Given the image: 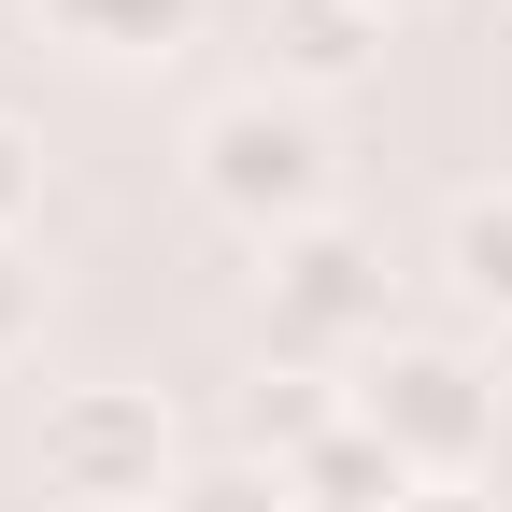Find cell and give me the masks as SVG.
Here are the masks:
<instances>
[{
    "instance_id": "obj_1",
    "label": "cell",
    "mask_w": 512,
    "mask_h": 512,
    "mask_svg": "<svg viewBox=\"0 0 512 512\" xmlns=\"http://www.w3.org/2000/svg\"><path fill=\"white\" fill-rule=\"evenodd\" d=\"M185 171H200V200L228 228H256V242H285V228L328 214V128H313V100H285V86L214 100L200 143H185Z\"/></svg>"
},
{
    "instance_id": "obj_14",
    "label": "cell",
    "mask_w": 512,
    "mask_h": 512,
    "mask_svg": "<svg viewBox=\"0 0 512 512\" xmlns=\"http://www.w3.org/2000/svg\"><path fill=\"white\" fill-rule=\"evenodd\" d=\"M356 15H384V29H399V15H427V0H356Z\"/></svg>"
},
{
    "instance_id": "obj_8",
    "label": "cell",
    "mask_w": 512,
    "mask_h": 512,
    "mask_svg": "<svg viewBox=\"0 0 512 512\" xmlns=\"http://www.w3.org/2000/svg\"><path fill=\"white\" fill-rule=\"evenodd\" d=\"M43 29L72 57H171L200 29V0H43Z\"/></svg>"
},
{
    "instance_id": "obj_2",
    "label": "cell",
    "mask_w": 512,
    "mask_h": 512,
    "mask_svg": "<svg viewBox=\"0 0 512 512\" xmlns=\"http://www.w3.org/2000/svg\"><path fill=\"white\" fill-rule=\"evenodd\" d=\"M356 427H370L413 484H456L484 441H498V384H484L456 342H384V356L356 370Z\"/></svg>"
},
{
    "instance_id": "obj_9",
    "label": "cell",
    "mask_w": 512,
    "mask_h": 512,
    "mask_svg": "<svg viewBox=\"0 0 512 512\" xmlns=\"http://www.w3.org/2000/svg\"><path fill=\"white\" fill-rule=\"evenodd\" d=\"M441 271H456V299L512 313V185H498V200H470L456 228H441Z\"/></svg>"
},
{
    "instance_id": "obj_3",
    "label": "cell",
    "mask_w": 512,
    "mask_h": 512,
    "mask_svg": "<svg viewBox=\"0 0 512 512\" xmlns=\"http://www.w3.org/2000/svg\"><path fill=\"white\" fill-rule=\"evenodd\" d=\"M43 484L72 512L171 498V413H157V384H57L43 399Z\"/></svg>"
},
{
    "instance_id": "obj_10",
    "label": "cell",
    "mask_w": 512,
    "mask_h": 512,
    "mask_svg": "<svg viewBox=\"0 0 512 512\" xmlns=\"http://www.w3.org/2000/svg\"><path fill=\"white\" fill-rule=\"evenodd\" d=\"M171 512H299V484H285L271 456H228V470H185Z\"/></svg>"
},
{
    "instance_id": "obj_6",
    "label": "cell",
    "mask_w": 512,
    "mask_h": 512,
    "mask_svg": "<svg viewBox=\"0 0 512 512\" xmlns=\"http://www.w3.org/2000/svg\"><path fill=\"white\" fill-rule=\"evenodd\" d=\"M342 413H356V384H328V370H299V356L242 384V441H256V456H271V470H299V456H313V441H328Z\"/></svg>"
},
{
    "instance_id": "obj_7",
    "label": "cell",
    "mask_w": 512,
    "mask_h": 512,
    "mask_svg": "<svg viewBox=\"0 0 512 512\" xmlns=\"http://www.w3.org/2000/svg\"><path fill=\"white\" fill-rule=\"evenodd\" d=\"M285 484H299V512H399V498H413V470L384 456V441H370L356 413H342L328 441H313V456H299Z\"/></svg>"
},
{
    "instance_id": "obj_5",
    "label": "cell",
    "mask_w": 512,
    "mask_h": 512,
    "mask_svg": "<svg viewBox=\"0 0 512 512\" xmlns=\"http://www.w3.org/2000/svg\"><path fill=\"white\" fill-rule=\"evenodd\" d=\"M256 43H271V86L313 100V86H356L370 57H384V15H356V0H271Z\"/></svg>"
},
{
    "instance_id": "obj_13",
    "label": "cell",
    "mask_w": 512,
    "mask_h": 512,
    "mask_svg": "<svg viewBox=\"0 0 512 512\" xmlns=\"http://www.w3.org/2000/svg\"><path fill=\"white\" fill-rule=\"evenodd\" d=\"M399 512H498V498H470V484H413Z\"/></svg>"
},
{
    "instance_id": "obj_12",
    "label": "cell",
    "mask_w": 512,
    "mask_h": 512,
    "mask_svg": "<svg viewBox=\"0 0 512 512\" xmlns=\"http://www.w3.org/2000/svg\"><path fill=\"white\" fill-rule=\"evenodd\" d=\"M29 328H43V271H29V256H15V242H0V356H15Z\"/></svg>"
},
{
    "instance_id": "obj_11",
    "label": "cell",
    "mask_w": 512,
    "mask_h": 512,
    "mask_svg": "<svg viewBox=\"0 0 512 512\" xmlns=\"http://www.w3.org/2000/svg\"><path fill=\"white\" fill-rule=\"evenodd\" d=\"M29 214H43V143H29L15 114H0V242H15Z\"/></svg>"
},
{
    "instance_id": "obj_4",
    "label": "cell",
    "mask_w": 512,
    "mask_h": 512,
    "mask_svg": "<svg viewBox=\"0 0 512 512\" xmlns=\"http://www.w3.org/2000/svg\"><path fill=\"white\" fill-rule=\"evenodd\" d=\"M271 313L299 342H370L384 328V242H356L342 214H313L271 242Z\"/></svg>"
}]
</instances>
